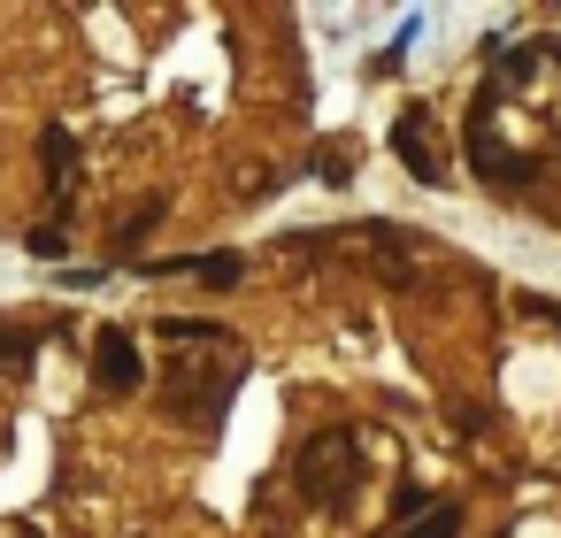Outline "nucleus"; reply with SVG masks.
<instances>
[{
	"label": "nucleus",
	"mask_w": 561,
	"mask_h": 538,
	"mask_svg": "<svg viewBox=\"0 0 561 538\" xmlns=\"http://www.w3.org/2000/svg\"><path fill=\"white\" fill-rule=\"evenodd\" d=\"M32 354H39V339H32L16 316H0V369H9V377H24V369H32Z\"/></svg>",
	"instance_id": "6e6552de"
},
{
	"label": "nucleus",
	"mask_w": 561,
	"mask_h": 538,
	"mask_svg": "<svg viewBox=\"0 0 561 538\" xmlns=\"http://www.w3.org/2000/svg\"><path fill=\"white\" fill-rule=\"evenodd\" d=\"M392 538H461V507H423L408 530H392Z\"/></svg>",
	"instance_id": "9d476101"
},
{
	"label": "nucleus",
	"mask_w": 561,
	"mask_h": 538,
	"mask_svg": "<svg viewBox=\"0 0 561 538\" xmlns=\"http://www.w3.org/2000/svg\"><path fill=\"white\" fill-rule=\"evenodd\" d=\"M70 154H78V139H70L62 124H47V131H39V162H47V193H55V208L70 201Z\"/></svg>",
	"instance_id": "423d86ee"
},
{
	"label": "nucleus",
	"mask_w": 561,
	"mask_h": 538,
	"mask_svg": "<svg viewBox=\"0 0 561 538\" xmlns=\"http://www.w3.org/2000/svg\"><path fill=\"white\" fill-rule=\"evenodd\" d=\"M9 538H39V530H9Z\"/></svg>",
	"instance_id": "2eb2a0df"
},
{
	"label": "nucleus",
	"mask_w": 561,
	"mask_h": 538,
	"mask_svg": "<svg viewBox=\"0 0 561 538\" xmlns=\"http://www.w3.org/2000/svg\"><path fill=\"white\" fill-rule=\"evenodd\" d=\"M392 147H400V162H408L423 185H438V178H446V170H438V154H431V131H423V116H400V124H392Z\"/></svg>",
	"instance_id": "39448f33"
},
{
	"label": "nucleus",
	"mask_w": 561,
	"mask_h": 538,
	"mask_svg": "<svg viewBox=\"0 0 561 538\" xmlns=\"http://www.w3.org/2000/svg\"><path fill=\"white\" fill-rule=\"evenodd\" d=\"M162 208H170L162 193H154V201H139V208H124V216H116V231H108V247H116V254H131V247L162 224Z\"/></svg>",
	"instance_id": "0eeeda50"
},
{
	"label": "nucleus",
	"mask_w": 561,
	"mask_h": 538,
	"mask_svg": "<svg viewBox=\"0 0 561 538\" xmlns=\"http://www.w3.org/2000/svg\"><path fill=\"white\" fill-rule=\"evenodd\" d=\"M24 247H32V254H39V262H62V247H70V239H62V231H55V224H39V231H32V239H24Z\"/></svg>",
	"instance_id": "4468645a"
},
{
	"label": "nucleus",
	"mask_w": 561,
	"mask_h": 538,
	"mask_svg": "<svg viewBox=\"0 0 561 538\" xmlns=\"http://www.w3.org/2000/svg\"><path fill=\"white\" fill-rule=\"evenodd\" d=\"M293 484H300L308 500H323V507H346L354 484H362V446H354V431H346V423L308 431L300 454H293Z\"/></svg>",
	"instance_id": "f257e3e1"
},
{
	"label": "nucleus",
	"mask_w": 561,
	"mask_h": 538,
	"mask_svg": "<svg viewBox=\"0 0 561 538\" xmlns=\"http://www.w3.org/2000/svg\"><path fill=\"white\" fill-rule=\"evenodd\" d=\"M162 339H178V346H231V331H224V323H193V316H170V323H162Z\"/></svg>",
	"instance_id": "1a4fd4ad"
},
{
	"label": "nucleus",
	"mask_w": 561,
	"mask_h": 538,
	"mask_svg": "<svg viewBox=\"0 0 561 538\" xmlns=\"http://www.w3.org/2000/svg\"><path fill=\"white\" fill-rule=\"evenodd\" d=\"M469 162H477V170H484V185H500V193H507V185H530V162H523V154H507V147L492 139V124H484V116L469 124Z\"/></svg>",
	"instance_id": "20e7f679"
},
{
	"label": "nucleus",
	"mask_w": 561,
	"mask_h": 538,
	"mask_svg": "<svg viewBox=\"0 0 561 538\" xmlns=\"http://www.w3.org/2000/svg\"><path fill=\"white\" fill-rule=\"evenodd\" d=\"M178 270H201V285H216V293H224V285H239V270H247V262H239V254H208V262H178Z\"/></svg>",
	"instance_id": "f8f14e48"
},
{
	"label": "nucleus",
	"mask_w": 561,
	"mask_h": 538,
	"mask_svg": "<svg viewBox=\"0 0 561 538\" xmlns=\"http://www.w3.org/2000/svg\"><path fill=\"white\" fill-rule=\"evenodd\" d=\"M316 178L323 185H346V147H316Z\"/></svg>",
	"instance_id": "ddd939ff"
},
{
	"label": "nucleus",
	"mask_w": 561,
	"mask_h": 538,
	"mask_svg": "<svg viewBox=\"0 0 561 538\" xmlns=\"http://www.w3.org/2000/svg\"><path fill=\"white\" fill-rule=\"evenodd\" d=\"M492 70H500L507 85H530V70H538V47H492Z\"/></svg>",
	"instance_id": "9b49d317"
},
{
	"label": "nucleus",
	"mask_w": 561,
	"mask_h": 538,
	"mask_svg": "<svg viewBox=\"0 0 561 538\" xmlns=\"http://www.w3.org/2000/svg\"><path fill=\"white\" fill-rule=\"evenodd\" d=\"M231 385H239V362H185V369H170V385H162V400H170V415H216L224 400H231Z\"/></svg>",
	"instance_id": "f03ea898"
},
{
	"label": "nucleus",
	"mask_w": 561,
	"mask_h": 538,
	"mask_svg": "<svg viewBox=\"0 0 561 538\" xmlns=\"http://www.w3.org/2000/svg\"><path fill=\"white\" fill-rule=\"evenodd\" d=\"M93 385L101 392H139V346H131V331H101L93 339Z\"/></svg>",
	"instance_id": "7ed1b4c3"
}]
</instances>
